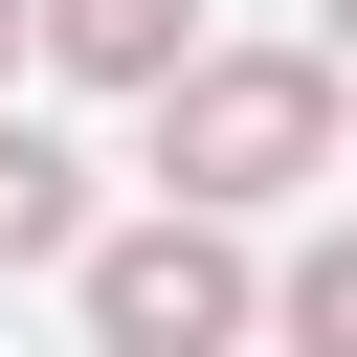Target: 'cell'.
Segmentation results:
<instances>
[{
  "label": "cell",
  "mask_w": 357,
  "mask_h": 357,
  "mask_svg": "<svg viewBox=\"0 0 357 357\" xmlns=\"http://www.w3.org/2000/svg\"><path fill=\"white\" fill-rule=\"evenodd\" d=\"M67 290H89V357H223L268 290H245V245H223V201H156V223H89L67 245Z\"/></svg>",
  "instance_id": "obj_2"
},
{
  "label": "cell",
  "mask_w": 357,
  "mask_h": 357,
  "mask_svg": "<svg viewBox=\"0 0 357 357\" xmlns=\"http://www.w3.org/2000/svg\"><path fill=\"white\" fill-rule=\"evenodd\" d=\"M0 67H22V0H0Z\"/></svg>",
  "instance_id": "obj_6"
},
{
  "label": "cell",
  "mask_w": 357,
  "mask_h": 357,
  "mask_svg": "<svg viewBox=\"0 0 357 357\" xmlns=\"http://www.w3.org/2000/svg\"><path fill=\"white\" fill-rule=\"evenodd\" d=\"M268 312H290V357H357V223H335V245H312V268H290Z\"/></svg>",
  "instance_id": "obj_5"
},
{
  "label": "cell",
  "mask_w": 357,
  "mask_h": 357,
  "mask_svg": "<svg viewBox=\"0 0 357 357\" xmlns=\"http://www.w3.org/2000/svg\"><path fill=\"white\" fill-rule=\"evenodd\" d=\"M22 45H45L67 89H156V67L201 45V0H22Z\"/></svg>",
  "instance_id": "obj_3"
},
{
  "label": "cell",
  "mask_w": 357,
  "mask_h": 357,
  "mask_svg": "<svg viewBox=\"0 0 357 357\" xmlns=\"http://www.w3.org/2000/svg\"><path fill=\"white\" fill-rule=\"evenodd\" d=\"M335 45H357V0H335Z\"/></svg>",
  "instance_id": "obj_7"
},
{
  "label": "cell",
  "mask_w": 357,
  "mask_h": 357,
  "mask_svg": "<svg viewBox=\"0 0 357 357\" xmlns=\"http://www.w3.org/2000/svg\"><path fill=\"white\" fill-rule=\"evenodd\" d=\"M312 156H335V67H312V45H178V67H156V178H178V201L245 223V201H290Z\"/></svg>",
  "instance_id": "obj_1"
},
{
  "label": "cell",
  "mask_w": 357,
  "mask_h": 357,
  "mask_svg": "<svg viewBox=\"0 0 357 357\" xmlns=\"http://www.w3.org/2000/svg\"><path fill=\"white\" fill-rule=\"evenodd\" d=\"M67 245H89V156L0 112V268H67Z\"/></svg>",
  "instance_id": "obj_4"
}]
</instances>
